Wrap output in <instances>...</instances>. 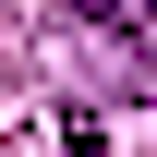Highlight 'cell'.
Returning a JSON list of instances; mask_svg holds the SVG:
<instances>
[{
  "instance_id": "obj_1",
  "label": "cell",
  "mask_w": 157,
  "mask_h": 157,
  "mask_svg": "<svg viewBox=\"0 0 157 157\" xmlns=\"http://www.w3.org/2000/svg\"><path fill=\"white\" fill-rule=\"evenodd\" d=\"M60 12H85V24H109V36H157V0H60Z\"/></svg>"
}]
</instances>
